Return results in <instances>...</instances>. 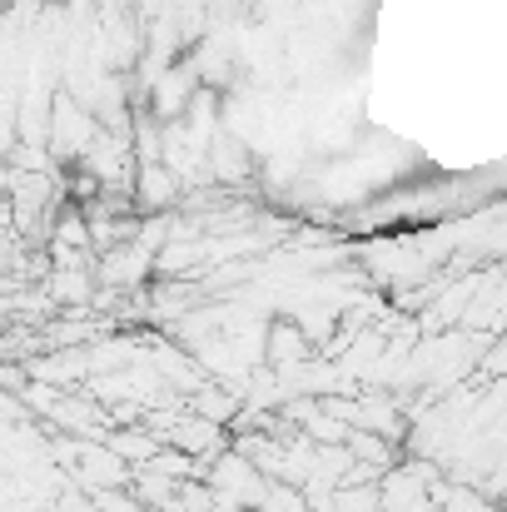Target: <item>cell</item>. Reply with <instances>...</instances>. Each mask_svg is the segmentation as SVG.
Returning a JSON list of instances; mask_svg holds the SVG:
<instances>
[{
  "instance_id": "2",
  "label": "cell",
  "mask_w": 507,
  "mask_h": 512,
  "mask_svg": "<svg viewBox=\"0 0 507 512\" xmlns=\"http://www.w3.org/2000/svg\"><path fill=\"white\" fill-rule=\"evenodd\" d=\"M155 448H160V443L145 438V433H120V438H115V453H120V458H135V463L155 458Z\"/></svg>"
},
{
  "instance_id": "1",
  "label": "cell",
  "mask_w": 507,
  "mask_h": 512,
  "mask_svg": "<svg viewBox=\"0 0 507 512\" xmlns=\"http://www.w3.org/2000/svg\"><path fill=\"white\" fill-rule=\"evenodd\" d=\"M214 488H219V498H224V503H259V498H264L259 473H254V468H249V458H239V453L219 463Z\"/></svg>"
},
{
  "instance_id": "3",
  "label": "cell",
  "mask_w": 507,
  "mask_h": 512,
  "mask_svg": "<svg viewBox=\"0 0 507 512\" xmlns=\"http://www.w3.org/2000/svg\"><path fill=\"white\" fill-rule=\"evenodd\" d=\"M488 373H507V343L493 348V358H488Z\"/></svg>"
}]
</instances>
